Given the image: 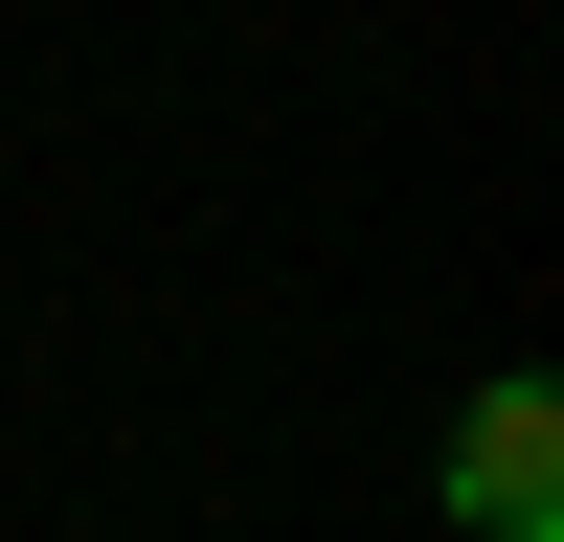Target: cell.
Returning <instances> with one entry per match:
<instances>
[{
    "label": "cell",
    "mask_w": 564,
    "mask_h": 542,
    "mask_svg": "<svg viewBox=\"0 0 564 542\" xmlns=\"http://www.w3.org/2000/svg\"><path fill=\"white\" fill-rule=\"evenodd\" d=\"M452 520H475V542H564V406H542V361L475 384V430H452Z\"/></svg>",
    "instance_id": "cell-1"
}]
</instances>
